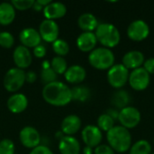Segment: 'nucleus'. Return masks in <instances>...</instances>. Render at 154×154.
<instances>
[{
    "label": "nucleus",
    "mask_w": 154,
    "mask_h": 154,
    "mask_svg": "<svg viewBox=\"0 0 154 154\" xmlns=\"http://www.w3.org/2000/svg\"><path fill=\"white\" fill-rule=\"evenodd\" d=\"M15 146L12 140L3 139L0 141V154H14Z\"/></svg>",
    "instance_id": "32"
},
{
    "label": "nucleus",
    "mask_w": 154,
    "mask_h": 154,
    "mask_svg": "<svg viewBox=\"0 0 154 154\" xmlns=\"http://www.w3.org/2000/svg\"><path fill=\"white\" fill-rule=\"evenodd\" d=\"M37 79V74L32 71V70H30V71H27L25 72V82L27 83H34Z\"/></svg>",
    "instance_id": "38"
},
{
    "label": "nucleus",
    "mask_w": 154,
    "mask_h": 154,
    "mask_svg": "<svg viewBox=\"0 0 154 154\" xmlns=\"http://www.w3.org/2000/svg\"><path fill=\"white\" fill-rule=\"evenodd\" d=\"M106 114L111 116L115 121H117L118 120V116H119V110L116 109V108H109L107 111H106Z\"/></svg>",
    "instance_id": "39"
},
{
    "label": "nucleus",
    "mask_w": 154,
    "mask_h": 154,
    "mask_svg": "<svg viewBox=\"0 0 154 154\" xmlns=\"http://www.w3.org/2000/svg\"><path fill=\"white\" fill-rule=\"evenodd\" d=\"M97 40L95 32H83L79 35L76 41L78 49L82 52H91L96 49Z\"/></svg>",
    "instance_id": "17"
},
{
    "label": "nucleus",
    "mask_w": 154,
    "mask_h": 154,
    "mask_svg": "<svg viewBox=\"0 0 154 154\" xmlns=\"http://www.w3.org/2000/svg\"><path fill=\"white\" fill-rule=\"evenodd\" d=\"M152 154H154V152H152Z\"/></svg>",
    "instance_id": "45"
},
{
    "label": "nucleus",
    "mask_w": 154,
    "mask_h": 154,
    "mask_svg": "<svg viewBox=\"0 0 154 154\" xmlns=\"http://www.w3.org/2000/svg\"><path fill=\"white\" fill-rule=\"evenodd\" d=\"M42 96L46 103L53 106H65L72 101L71 88L58 80L45 85Z\"/></svg>",
    "instance_id": "1"
},
{
    "label": "nucleus",
    "mask_w": 154,
    "mask_h": 154,
    "mask_svg": "<svg viewBox=\"0 0 154 154\" xmlns=\"http://www.w3.org/2000/svg\"><path fill=\"white\" fill-rule=\"evenodd\" d=\"M28 98L23 93H14L9 97L6 102L8 110L13 114H21L28 106Z\"/></svg>",
    "instance_id": "15"
},
{
    "label": "nucleus",
    "mask_w": 154,
    "mask_h": 154,
    "mask_svg": "<svg viewBox=\"0 0 154 154\" xmlns=\"http://www.w3.org/2000/svg\"><path fill=\"white\" fill-rule=\"evenodd\" d=\"M36 2L44 8L45 6H47L48 5H50L52 1L51 0H36Z\"/></svg>",
    "instance_id": "40"
},
{
    "label": "nucleus",
    "mask_w": 154,
    "mask_h": 154,
    "mask_svg": "<svg viewBox=\"0 0 154 154\" xmlns=\"http://www.w3.org/2000/svg\"><path fill=\"white\" fill-rule=\"evenodd\" d=\"M115 61L116 57L114 52L105 47L96 48L88 55L89 64L99 70H108L115 65Z\"/></svg>",
    "instance_id": "4"
},
{
    "label": "nucleus",
    "mask_w": 154,
    "mask_h": 154,
    "mask_svg": "<svg viewBox=\"0 0 154 154\" xmlns=\"http://www.w3.org/2000/svg\"><path fill=\"white\" fill-rule=\"evenodd\" d=\"M131 101V97L129 93L124 89H117L111 97V105L114 108L117 110H121L129 106Z\"/></svg>",
    "instance_id": "24"
},
{
    "label": "nucleus",
    "mask_w": 154,
    "mask_h": 154,
    "mask_svg": "<svg viewBox=\"0 0 154 154\" xmlns=\"http://www.w3.org/2000/svg\"><path fill=\"white\" fill-rule=\"evenodd\" d=\"M64 136H65V135H64V134H63L61 131H60V132H58V133L55 134V137H56V139H59V141H60V139H62Z\"/></svg>",
    "instance_id": "44"
},
{
    "label": "nucleus",
    "mask_w": 154,
    "mask_h": 154,
    "mask_svg": "<svg viewBox=\"0 0 154 154\" xmlns=\"http://www.w3.org/2000/svg\"><path fill=\"white\" fill-rule=\"evenodd\" d=\"M72 100L84 103L88 101L91 97L90 89L86 86H76L71 88Z\"/></svg>",
    "instance_id": "25"
},
{
    "label": "nucleus",
    "mask_w": 154,
    "mask_h": 154,
    "mask_svg": "<svg viewBox=\"0 0 154 154\" xmlns=\"http://www.w3.org/2000/svg\"><path fill=\"white\" fill-rule=\"evenodd\" d=\"M14 44V35L6 31L0 32V46L4 49H11Z\"/></svg>",
    "instance_id": "30"
},
{
    "label": "nucleus",
    "mask_w": 154,
    "mask_h": 154,
    "mask_svg": "<svg viewBox=\"0 0 154 154\" xmlns=\"http://www.w3.org/2000/svg\"><path fill=\"white\" fill-rule=\"evenodd\" d=\"M108 145L119 153L128 152L132 146V134L130 131L122 125H115L106 133Z\"/></svg>",
    "instance_id": "2"
},
{
    "label": "nucleus",
    "mask_w": 154,
    "mask_h": 154,
    "mask_svg": "<svg viewBox=\"0 0 154 154\" xmlns=\"http://www.w3.org/2000/svg\"><path fill=\"white\" fill-rule=\"evenodd\" d=\"M115 120L109 116L106 113L102 114L98 116L97 121V126L102 131L107 133L109 130H111L115 126Z\"/></svg>",
    "instance_id": "28"
},
{
    "label": "nucleus",
    "mask_w": 154,
    "mask_h": 154,
    "mask_svg": "<svg viewBox=\"0 0 154 154\" xmlns=\"http://www.w3.org/2000/svg\"><path fill=\"white\" fill-rule=\"evenodd\" d=\"M19 140L22 145L27 149H34L41 144V135L38 130L32 126H25L19 133Z\"/></svg>",
    "instance_id": "12"
},
{
    "label": "nucleus",
    "mask_w": 154,
    "mask_h": 154,
    "mask_svg": "<svg viewBox=\"0 0 154 154\" xmlns=\"http://www.w3.org/2000/svg\"><path fill=\"white\" fill-rule=\"evenodd\" d=\"M98 24L97 17L91 13H84L80 14L78 19V25L83 32H94Z\"/></svg>",
    "instance_id": "23"
},
{
    "label": "nucleus",
    "mask_w": 154,
    "mask_h": 154,
    "mask_svg": "<svg viewBox=\"0 0 154 154\" xmlns=\"http://www.w3.org/2000/svg\"><path fill=\"white\" fill-rule=\"evenodd\" d=\"M94 154H115V151L108 144H100L94 149Z\"/></svg>",
    "instance_id": "34"
},
{
    "label": "nucleus",
    "mask_w": 154,
    "mask_h": 154,
    "mask_svg": "<svg viewBox=\"0 0 154 154\" xmlns=\"http://www.w3.org/2000/svg\"><path fill=\"white\" fill-rule=\"evenodd\" d=\"M47 53V51H46V47L44 45H42V43L38 46H36L35 48L32 49V54L38 58V59H42L45 57Z\"/></svg>",
    "instance_id": "36"
},
{
    "label": "nucleus",
    "mask_w": 154,
    "mask_h": 154,
    "mask_svg": "<svg viewBox=\"0 0 154 154\" xmlns=\"http://www.w3.org/2000/svg\"><path fill=\"white\" fill-rule=\"evenodd\" d=\"M52 50L56 53L57 56L64 57L69 51V43L63 39H58L54 42H52Z\"/></svg>",
    "instance_id": "29"
},
{
    "label": "nucleus",
    "mask_w": 154,
    "mask_h": 154,
    "mask_svg": "<svg viewBox=\"0 0 154 154\" xmlns=\"http://www.w3.org/2000/svg\"><path fill=\"white\" fill-rule=\"evenodd\" d=\"M32 9L35 10V11H42V10H43V7H42V5H40L35 1L34 4H33V5H32Z\"/></svg>",
    "instance_id": "42"
},
{
    "label": "nucleus",
    "mask_w": 154,
    "mask_h": 154,
    "mask_svg": "<svg viewBox=\"0 0 154 154\" xmlns=\"http://www.w3.org/2000/svg\"><path fill=\"white\" fill-rule=\"evenodd\" d=\"M153 143H154V140H153Z\"/></svg>",
    "instance_id": "46"
},
{
    "label": "nucleus",
    "mask_w": 154,
    "mask_h": 154,
    "mask_svg": "<svg viewBox=\"0 0 154 154\" xmlns=\"http://www.w3.org/2000/svg\"><path fill=\"white\" fill-rule=\"evenodd\" d=\"M13 60L18 69H24L29 68L32 61V55L30 49L23 45L16 46L13 52Z\"/></svg>",
    "instance_id": "13"
},
{
    "label": "nucleus",
    "mask_w": 154,
    "mask_h": 154,
    "mask_svg": "<svg viewBox=\"0 0 154 154\" xmlns=\"http://www.w3.org/2000/svg\"><path fill=\"white\" fill-rule=\"evenodd\" d=\"M25 83V71L18 68L9 69L4 77L3 84L6 91L16 93Z\"/></svg>",
    "instance_id": "5"
},
{
    "label": "nucleus",
    "mask_w": 154,
    "mask_h": 154,
    "mask_svg": "<svg viewBox=\"0 0 154 154\" xmlns=\"http://www.w3.org/2000/svg\"><path fill=\"white\" fill-rule=\"evenodd\" d=\"M145 58L142 51L133 50L127 51L122 59V64L128 69H136L141 68L144 63Z\"/></svg>",
    "instance_id": "16"
},
{
    "label": "nucleus",
    "mask_w": 154,
    "mask_h": 154,
    "mask_svg": "<svg viewBox=\"0 0 154 154\" xmlns=\"http://www.w3.org/2000/svg\"><path fill=\"white\" fill-rule=\"evenodd\" d=\"M152 149L151 143L146 140H139L132 144L129 154H152Z\"/></svg>",
    "instance_id": "26"
},
{
    "label": "nucleus",
    "mask_w": 154,
    "mask_h": 154,
    "mask_svg": "<svg viewBox=\"0 0 154 154\" xmlns=\"http://www.w3.org/2000/svg\"><path fill=\"white\" fill-rule=\"evenodd\" d=\"M42 69H50L51 68V62L49 60H43L42 63Z\"/></svg>",
    "instance_id": "43"
},
{
    "label": "nucleus",
    "mask_w": 154,
    "mask_h": 154,
    "mask_svg": "<svg viewBox=\"0 0 154 154\" xmlns=\"http://www.w3.org/2000/svg\"><path fill=\"white\" fill-rule=\"evenodd\" d=\"M143 68L150 74H154V58H149L144 60V63L143 65Z\"/></svg>",
    "instance_id": "37"
},
{
    "label": "nucleus",
    "mask_w": 154,
    "mask_h": 154,
    "mask_svg": "<svg viewBox=\"0 0 154 154\" xmlns=\"http://www.w3.org/2000/svg\"><path fill=\"white\" fill-rule=\"evenodd\" d=\"M42 12L45 19L55 21L65 16L67 13V6L61 2H51L43 8Z\"/></svg>",
    "instance_id": "20"
},
{
    "label": "nucleus",
    "mask_w": 154,
    "mask_h": 154,
    "mask_svg": "<svg viewBox=\"0 0 154 154\" xmlns=\"http://www.w3.org/2000/svg\"><path fill=\"white\" fill-rule=\"evenodd\" d=\"M81 128V119L77 115H69L61 122L60 131L67 136H73Z\"/></svg>",
    "instance_id": "18"
},
{
    "label": "nucleus",
    "mask_w": 154,
    "mask_h": 154,
    "mask_svg": "<svg viewBox=\"0 0 154 154\" xmlns=\"http://www.w3.org/2000/svg\"><path fill=\"white\" fill-rule=\"evenodd\" d=\"M83 154H94V150H93V148L85 146V148L83 150Z\"/></svg>",
    "instance_id": "41"
},
{
    "label": "nucleus",
    "mask_w": 154,
    "mask_h": 154,
    "mask_svg": "<svg viewBox=\"0 0 154 154\" xmlns=\"http://www.w3.org/2000/svg\"><path fill=\"white\" fill-rule=\"evenodd\" d=\"M58 149L60 154H79L81 147L77 138L65 135L59 141Z\"/></svg>",
    "instance_id": "19"
},
{
    "label": "nucleus",
    "mask_w": 154,
    "mask_h": 154,
    "mask_svg": "<svg viewBox=\"0 0 154 154\" xmlns=\"http://www.w3.org/2000/svg\"><path fill=\"white\" fill-rule=\"evenodd\" d=\"M151 82V75L143 68H138L130 71L128 83L130 87L135 91L145 90Z\"/></svg>",
    "instance_id": "9"
},
{
    "label": "nucleus",
    "mask_w": 154,
    "mask_h": 154,
    "mask_svg": "<svg viewBox=\"0 0 154 154\" xmlns=\"http://www.w3.org/2000/svg\"><path fill=\"white\" fill-rule=\"evenodd\" d=\"M19 40L22 43L21 45L28 49H33L36 46L40 45L42 42V38L39 32L32 27H27L23 29L19 33Z\"/></svg>",
    "instance_id": "14"
},
{
    "label": "nucleus",
    "mask_w": 154,
    "mask_h": 154,
    "mask_svg": "<svg viewBox=\"0 0 154 154\" xmlns=\"http://www.w3.org/2000/svg\"><path fill=\"white\" fill-rule=\"evenodd\" d=\"M15 9L11 2L0 3V25L7 26L15 19Z\"/></svg>",
    "instance_id": "22"
},
{
    "label": "nucleus",
    "mask_w": 154,
    "mask_h": 154,
    "mask_svg": "<svg viewBox=\"0 0 154 154\" xmlns=\"http://www.w3.org/2000/svg\"><path fill=\"white\" fill-rule=\"evenodd\" d=\"M34 2L35 1L33 0H12L11 4L13 5L15 10L25 11V10L32 8Z\"/></svg>",
    "instance_id": "33"
},
{
    "label": "nucleus",
    "mask_w": 154,
    "mask_h": 154,
    "mask_svg": "<svg viewBox=\"0 0 154 154\" xmlns=\"http://www.w3.org/2000/svg\"><path fill=\"white\" fill-rule=\"evenodd\" d=\"M29 154H53V152L47 145L40 144L36 148L32 149Z\"/></svg>",
    "instance_id": "35"
},
{
    "label": "nucleus",
    "mask_w": 154,
    "mask_h": 154,
    "mask_svg": "<svg viewBox=\"0 0 154 154\" xmlns=\"http://www.w3.org/2000/svg\"><path fill=\"white\" fill-rule=\"evenodd\" d=\"M38 32L41 35L42 41H44L45 42L52 43L59 39L60 28L55 21L47 19L43 20L40 23Z\"/></svg>",
    "instance_id": "11"
},
{
    "label": "nucleus",
    "mask_w": 154,
    "mask_h": 154,
    "mask_svg": "<svg viewBox=\"0 0 154 154\" xmlns=\"http://www.w3.org/2000/svg\"><path fill=\"white\" fill-rule=\"evenodd\" d=\"M142 120V115L138 108L128 106L119 111L118 120L120 125L130 130L135 128Z\"/></svg>",
    "instance_id": "7"
},
{
    "label": "nucleus",
    "mask_w": 154,
    "mask_h": 154,
    "mask_svg": "<svg viewBox=\"0 0 154 154\" xmlns=\"http://www.w3.org/2000/svg\"><path fill=\"white\" fill-rule=\"evenodd\" d=\"M130 71L122 63L115 64L107 70V81L116 89H122L127 83Z\"/></svg>",
    "instance_id": "6"
},
{
    "label": "nucleus",
    "mask_w": 154,
    "mask_h": 154,
    "mask_svg": "<svg viewBox=\"0 0 154 154\" xmlns=\"http://www.w3.org/2000/svg\"><path fill=\"white\" fill-rule=\"evenodd\" d=\"M81 138L86 146L95 149L101 144L103 140V134L97 125H88L83 128L81 132Z\"/></svg>",
    "instance_id": "10"
},
{
    "label": "nucleus",
    "mask_w": 154,
    "mask_h": 154,
    "mask_svg": "<svg viewBox=\"0 0 154 154\" xmlns=\"http://www.w3.org/2000/svg\"><path fill=\"white\" fill-rule=\"evenodd\" d=\"M51 68L57 75H64L68 69V63L64 57L55 56L51 61Z\"/></svg>",
    "instance_id": "27"
},
{
    "label": "nucleus",
    "mask_w": 154,
    "mask_h": 154,
    "mask_svg": "<svg viewBox=\"0 0 154 154\" xmlns=\"http://www.w3.org/2000/svg\"><path fill=\"white\" fill-rule=\"evenodd\" d=\"M126 33L130 40L134 42H143L150 35V26L144 20H134L128 25Z\"/></svg>",
    "instance_id": "8"
},
{
    "label": "nucleus",
    "mask_w": 154,
    "mask_h": 154,
    "mask_svg": "<svg viewBox=\"0 0 154 154\" xmlns=\"http://www.w3.org/2000/svg\"><path fill=\"white\" fill-rule=\"evenodd\" d=\"M97 40L102 47L112 49L116 47L121 41V34L117 27L109 23H99L94 32Z\"/></svg>",
    "instance_id": "3"
},
{
    "label": "nucleus",
    "mask_w": 154,
    "mask_h": 154,
    "mask_svg": "<svg viewBox=\"0 0 154 154\" xmlns=\"http://www.w3.org/2000/svg\"><path fill=\"white\" fill-rule=\"evenodd\" d=\"M57 77L58 75L51 69V68L42 69L41 71V81L44 84V86L54 81H57Z\"/></svg>",
    "instance_id": "31"
},
{
    "label": "nucleus",
    "mask_w": 154,
    "mask_h": 154,
    "mask_svg": "<svg viewBox=\"0 0 154 154\" xmlns=\"http://www.w3.org/2000/svg\"><path fill=\"white\" fill-rule=\"evenodd\" d=\"M86 77H87V71L85 68L78 64L68 67L66 72L64 73V78L66 81L74 85L82 83L86 79Z\"/></svg>",
    "instance_id": "21"
}]
</instances>
